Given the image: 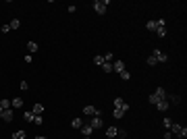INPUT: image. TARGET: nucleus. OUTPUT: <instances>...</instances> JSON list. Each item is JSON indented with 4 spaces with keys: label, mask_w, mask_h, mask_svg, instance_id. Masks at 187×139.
I'll return each mask as SVG.
<instances>
[{
    "label": "nucleus",
    "mask_w": 187,
    "mask_h": 139,
    "mask_svg": "<svg viewBox=\"0 0 187 139\" xmlns=\"http://www.w3.org/2000/svg\"><path fill=\"white\" fill-rule=\"evenodd\" d=\"M81 133H83V137H92V133H94V129L88 125V123H83V127H81Z\"/></svg>",
    "instance_id": "11"
},
{
    "label": "nucleus",
    "mask_w": 187,
    "mask_h": 139,
    "mask_svg": "<svg viewBox=\"0 0 187 139\" xmlns=\"http://www.w3.org/2000/svg\"><path fill=\"white\" fill-rule=\"evenodd\" d=\"M152 56L156 58V62H166V60H168L166 52H162L160 48H154V50H152Z\"/></svg>",
    "instance_id": "3"
},
{
    "label": "nucleus",
    "mask_w": 187,
    "mask_h": 139,
    "mask_svg": "<svg viewBox=\"0 0 187 139\" xmlns=\"http://www.w3.org/2000/svg\"><path fill=\"white\" fill-rule=\"evenodd\" d=\"M71 127H73V129H81V127H83V118H79V116L73 118V121H71Z\"/></svg>",
    "instance_id": "13"
},
{
    "label": "nucleus",
    "mask_w": 187,
    "mask_h": 139,
    "mask_svg": "<svg viewBox=\"0 0 187 139\" xmlns=\"http://www.w3.org/2000/svg\"><path fill=\"white\" fill-rule=\"evenodd\" d=\"M119 75H121V79H123V81H129V79H131V73H129L127 69H125L123 73H119Z\"/></svg>",
    "instance_id": "23"
},
{
    "label": "nucleus",
    "mask_w": 187,
    "mask_h": 139,
    "mask_svg": "<svg viewBox=\"0 0 187 139\" xmlns=\"http://www.w3.org/2000/svg\"><path fill=\"white\" fill-rule=\"evenodd\" d=\"M23 60H25L27 64H31V60H33V54H25V56H23Z\"/></svg>",
    "instance_id": "32"
},
{
    "label": "nucleus",
    "mask_w": 187,
    "mask_h": 139,
    "mask_svg": "<svg viewBox=\"0 0 187 139\" xmlns=\"http://www.w3.org/2000/svg\"><path fill=\"white\" fill-rule=\"evenodd\" d=\"M148 64H150V67H156L158 62H156V58H154V56H148Z\"/></svg>",
    "instance_id": "33"
},
{
    "label": "nucleus",
    "mask_w": 187,
    "mask_h": 139,
    "mask_svg": "<svg viewBox=\"0 0 187 139\" xmlns=\"http://www.w3.org/2000/svg\"><path fill=\"white\" fill-rule=\"evenodd\" d=\"M83 114L90 116V118L92 116H102V110H98L96 106H83Z\"/></svg>",
    "instance_id": "4"
},
{
    "label": "nucleus",
    "mask_w": 187,
    "mask_h": 139,
    "mask_svg": "<svg viewBox=\"0 0 187 139\" xmlns=\"http://www.w3.org/2000/svg\"><path fill=\"white\" fill-rule=\"evenodd\" d=\"M114 108H121L123 112H127V110H129L131 106H129V104H127V102H125V100H123L121 95H117V98H114Z\"/></svg>",
    "instance_id": "5"
},
{
    "label": "nucleus",
    "mask_w": 187,
    "mask_h": 139,
    "mask_svg": "<svg viewBox=\"0 0 187 139\" xmlns=\"http://www.w3.org/2000/svg\"><path fill=\"white\" fill-rule=\"evenodd\" d=\"M8 27H10V29H19V27H21V21H19V19H13V21L8 23Z\"/></svg>",
    "instance_id": "17"
},
{
    "label": "nucleus",
    "mask_w": 187,
    "mask_h": 139,
    "mask_svg": "<svg viewBox=\"0 0 187 139\" xmlns=\"http://www.w3.org/2000/svg\"><path fill=\"white\" fill-rule=\"evenodd\" d=\"M38 139H48V137H44V135H40V137H38Z\"/></svg>",
    "instance_id": "38"
},
{
    "label": "nucleus",
    "mask_w": 187,
    "mask_h": 139,
    "mask_svg": "<svg viewBox=\"0 0 187 139\" xmlns=\"http://www.w3.org/2000/svg\"><path fill=\"white\" fill-rule=\"evenodd\" d=\"M94 64L102 67V64H104V56H100V54H98V56H94Z\"/></svg>",
    "instance_id": "21"
},
{
    "label": "nucleus",
    "mask_w": 187,
    "mask_h": 139,
    "mask_svg": "<svg viewBox=\"0 0 187 139\" xmlns=\"http://www.w3.org/2000/svg\"><path fill=\"white\" fill-rule=\"evenodd\" d=\"M112 71L123 73V71H125V62H123L121 58H114V60H112Z\"/></svg>",
    "instance_id": "7"
},
{
    "label": "nucleus",
    "mask_w": 187,
    "mask_h": 139,
    "mask_svg": "<svg viewBox=\"0 0 187 139\" xmlns=\"http://www.w3.org/2000/svg\"><path fill=\"white\" fill-rule=\"evenodd\" d=\"M156 25H158V27H166V21H164V19H156Z\"/></svg>",
    "instance_id": "34"
},
{
    "label": "nucleus",
    "mask_w": 187,
    "mask_h": 139,
    "mask_svg": "<svg viewBox=\"0 0 187 139\" xmlns=\"http://www.w3.org/2000/svg\"><path fill=\"white\" fill-rule=\"evenodd\" d=\"M112 60H114V54L112 52H106L104 54V62H112Z\"/></svg>",
    "instance_id": "26"
},
{
    "label": "nucleus",
    "mask_w": 187,
    "mask_h": 139,
    "mask_svg": "<svg viewBox=\"0 0 187 139\" xmlns=\"http://www.w3.org/2000/svg\"><path fill=\"white\" fill-rule=\"evenodd\" d=\"M0 108H2V110L10 108V100H0Z\"/></svg>",
    "instance_id": "27"
},
{
    "label": "nucleus",
    "mask_w": 187,
    "mask_h": 139,
    "mask_svg": "<svg viewBox=\"0 0 187 139\" xmlns=\"http://www.w3.org/2000/svg\"><path fill=\"white\" fill-rule=\"evenodd\" d=\"M148 102H150V104H154V106H156V104H158V102H160V100H158V98H156V95H154V93H150V98H148Z\"/></svg>",
    "instance_id": "30"
},
{
    "label": "nucleus",
    "mask_w": 187,
    "mask_h": 139,
    "mask_svg": "<svg viewBox=\"0 0 187 139\" xmlns=\"http://www.w3.org/2000/svg\"><path fill=\"white\" fill-rule=\"evenodd\" d=\"M117 133H119V129H117V127H108V129H106V137H110V139L117 137Z\"/></svg>",
    "instance_id": "14"
},
{
    "label": "nucleus",
    "mask_w": 187,
    "mask_h": 139,
    "mask_svg": "<svg viewBox=\"0 0 187 139\" xmlns=\"http://www.w3.org/2000/svg\"><path fill=\"white\" fill-rule=\"evenodd\" d=\"M33 125H44V118H42V114H33Z\"/></svg>",
    "instance_id": "24"
},
{
    "label": "nucleus",
    "mask_w": 187,
    "mask_h": 139,
    "mask_svg": "<svg viewBox=\"0 0 187 139\" xmlns=\"http://www.w3.org/2000/svg\"><path fill=\"white\" fill-rule=\"evenodd\" d=\"M156 35L158 38H164L166 35V27H156Z\"/></svg>",
    "instance_id": "20"
},
{
    "label": "nucleus",
    "mask_w": 187,
    "mask_h": 139,
    "mask_svg": "<svg viewBox=\"0 0 187 139\" xmlns=\"http://www.w3.org/2000/svg\"><path fill=\"white\" fill-rule=\"evenodd\" d=\"M168 131L173 133V137H179V139H185L187 137V129H185V127H181V125H177V123H173Z\"/></svg>",
    "instance_id": "1"
},
{
    "label": "nucleus",
    "mask_w": 187,
    "mask_h": 139,
    "mask_svg": "<svg viewBox=\"0 0 187 139\" xmlns=\"http://www.w3.org/2000/svg\"><path fill=\"white\" fill-rule=\"evenodd\" d=\"M108 4H110V0H96V2H94V10H96L98 15H104Z\"/></svg>",
    "instance_id": "2"
},
{
    "label": "nucleus",
    "mask_w": 187,
    "mask_h": 139,
    "mask_svg": "<svg viewBox=\"0 0 187 139\" xmlns=\"http://www.w3.org/2000/svg\"><path fill=\"white\" fill-rule=\"evenodd\" d=\"M88 125H90V127H92L94 131H96V129H100V127H102V116H92V118H90V123H88Z\"/></svg>",
    "instance_id": "8"
},
{
    "label": "nucleus",
    "mask_w": 187,
    "mask_h": 139,
    "mask_svg": "<svg viewBox=\"0 0 187 139\" xmlns=\"http://www.w3.org/2000/svg\"><path fill=\"white\" fill-rule=\"evenodd\" d=\"M21 106H23V98H13L10 100V108H17L19 110Z\"/></svg>",
    "instance_id": "12"
},
{
    "label": "nucleus",
    "mask_w": 187,
    "mask_h": 139,
    "mask_svg": "<svg viewBox=\"0 0 187 139\" xmlns=\"http://www.w3.org/2000/svg\"><path fill=\"white\" fill-rule=\"evenodd\" d=\"M0 31H2V33H8V31H10V27H8V25H2V27H0Z\"/></svg>",
    "instance_id": "36"
},
{
    "label": "nucleus",
    "mask_w": 187,
    "mask_h": 139,
    "mask_svg": "<svg viewBox=\"0 0 187 139\" xmlns=\"http://www.w3.org/2000/svg\"><path fill=\"white\" fill-rule=\"evenodd\" d=\"M112 116H114V121H119V118H123V116H125V112H123L121 108H114V110H112Z\"/></svg>",
    "instance_id": "16"
},
{
    "label": "nucleus",
    "mask_w": 187,
    "mask_h": 139,
    "mask_svg": "<svg viewBox=\"0 0 187 139\" xmlns=\"http://www.w3.org/2000/svg\"><path fill=\"white\" fill-rule=\"evenodd\" d=\"M102 71L104 73H112V62H104L102 64Z\"/></svg>",
    "instance_id": "22"
},
{
    "label": "nucleus",
    "mask_w": 187,
    "mask_h": 139,
    "mask_svg": "<svg viewBox=\"0 0 187 139\" xmlns=\"http://www.w3.org/2000/svg\"><path fill=\"white\" fill-rule=\"evenodd\" d=\"M156 108H158L160 112H166V110L171 108V104H168V100H160V102L156 104Z\"/></svg>",
    "instance_id": "9"
},
{
    "label": "nucleus",
    "mask_w": 187,
    "mask_h": 139,
    "mask_svg": "<svg viewBox=\"0 0 187 139\" xmlns=\"http://www.w3.org/2000/svg\"><path fill=\"white\" fill-rule=\"evenodd\" d=\"M13 137H17V139H25V137H27V133H25V131L21 129V131H17V133H13Z\"/></svg>",
    "instance_id": "25"
},
{
    "label": "nucleus",
    "mask_w": 187,
    "mask_h": 139,
    "mask_svg": "<svg viewBox=\"0 0 187 139\" xmlns=\"http://www.w3.org/2000/svg\"><path fill=\"white\" fill-rule=\"evenodd\" d=\"M154 95H156L158 100H166V95H168V93H166V89H164V87H156Z\"/></svg>",
    "instance_id": "10"
},
{
    "label": "nucleus",
    "mask_w": 187,
    "mask_h": 139,
    "mask_svg": "<svg viewBox=\"0 0 187 139\" xmlns=\"http://www.w3.org/2000/svg\"><path fill=\"white\" fill-rule=\"evenodd\" d=\"M44 112V104H33V114H42Z\"/></svg>",
    "instance_id": "19"
},
{
    "label": "nucleus",
    "mask_w": 187,
    "mask_h": 139,
    "mask_svg": "<svg viewBox=\"0 0 187 139\" xmlns=\"http://www.w3.org/2000/svg\"><path fill=\"white\" fill-rule=\"evenodd\" d=\"M166 100H171L173 104H179V102H181V98H179V95H166Z\"/></svg>",
    "instance_id": "31"
},
{
    "label": "nucleus",
    "mask_w": 187,
    "mask_h": 139,
    "mask_svg": "<svg viewBox=\"0 0 187 139\" xmlns=\"http://www.w3.org/2000/svg\"><path fill=\"white\" fill-rule=\"evenodd\" d=\"M10 139H17V137H10Z\"/></svg>",
    "instance_id": "40"
},
{
    "label": "nucleus",
    "mask_w": 187,
    "mask_h": 139,
    "mask_svg": "<svg viewBox=\"0 0 187 139\" xmlns=\"http://www.w3.org/2000/svg\"><path fill=\"white\" fill-rule=\"evenodd\" d=\"M0 118H2L4 123H10V121L15 118V112H13V108H6V110H2V114H0Z\"/></svg>",
    "instance_id": "6"
},
{
    "label": "nucleus",
    "mask_w": 187,
    "mask_h": 139,
    "mask_svg": "<svg viewBox=\"0 0 187 139\" xmlns=\"http://www.w3.org/2000/svg\"><path fill=\"white\" fill-rule=\"evenodd\" d=\"M0 114H2V108H0Z\"/></svg>",
    "instance_id": "39"
},
{
    "label": "nucleus",
    "mask_w": 187,
    "mask_h": 139,
    "mask_svg": "<svg viewBox=\"0 0 187 139\" xmlns=\"http://www.w3.org/2000/svg\"><path fill=\"white\" fill-rule=\"evenodd\" d=\"M164 139H173V133L171 131H164Z\"/></svg>",
    "instance_id": "37"
},
{
    "label": "nucleus",
    "mask_w": 187,
    "mask_h": 139,
    "mask_svg": "<svg viewBox=\"0 0 187 139\" xmlns=\"http://www.w3.org/2000/svg\"><path fill=\"white\" fill-rule=\"evenodd\" d=\"M23 118L27 123H33V112H23Z\"/></svg>",
    "instance_id": "28"
},
{
    "label": "nucleus",
    "mask_w": 187,
    "mask_h": 139,
    "mask_svg": "<svg viewBox=\"0 0 187 139\" xmlns=\"http://www.w3.org/2000/svg\"><path fill=\"white\" fill-rule=\"evenodd\" d=\"M27 50H29V54H36V52L40 50V46H38L36 42H27Z\"/></svg>",
    "instance_id": "15"
},
{
    "label": "nucleus",
    "mask_w": 187,
    "mask_h": 139,
    "mask_svg": "<svg viewBox=\"0 0 187 139\" xmlns=\"http://www.w3.org/2000/svg\"><path fill=\"white\" fill-rule=\"evenodd\" d=\"M156 27H158L156 21H148V23H145V29H148V31H156Z\"/></svg>",
    "instance_id": "18"
},
{
    "label": "nucleus",
    "mask_w": 187,
    "mask_h": 139,
    "mask_svg": "<svg viewBox=\"0 0 187 139\" xmlns=\"http://www.w3.org/2000/svg\"><path fill=\"white\" fill-rule=\"evenodd\" d=\"M162 125H164V131H168V129H171V125H173V121H171V118L166 116V118L162 121Z\"/></svg>",
    "instance_id": "29"
},
{
    "label": "nucleus",
    "mask_w": 187,
    "mask_h": 139,
    "mask_svg": "<svg viewBox=\"0 0 187 139\" xmlns=\"http://www.w3.org/2000/svg\"><path fill=\"white\" fill-rule=\"evenodd\" d=\"M33 139H38V137H33Z\"/></svg>",
    "instance_id": "41"
},
{
    "label": "nucleus",
    "mask_w": 187,
    "mask_h": 139,
    "mask_svg": "<svg viewBox=\"0 0 187 139\" xmlns=\"http://www.w3.org/2000/svg\"><path fill=\"white\" fill-rule=\"evenodd\" d=\"M19 87H21L23 92H27V89H29V83H27V81H21V85H19Z\"/></svg>",
    "instance_id": "35"
}]
</instances>
